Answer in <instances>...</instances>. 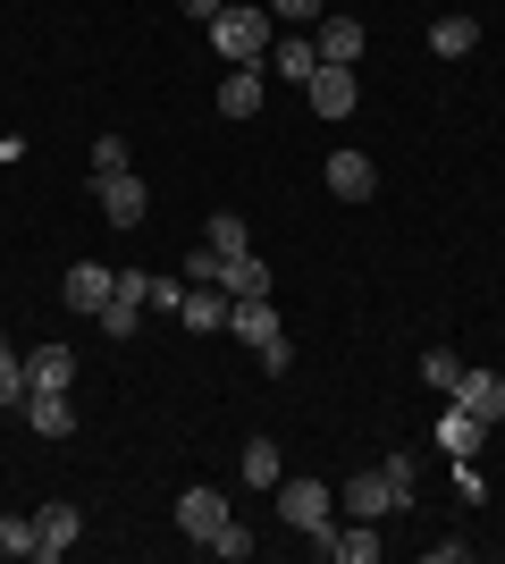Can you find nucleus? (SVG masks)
Wrapping results in <instances>:
<instances>
[{
  "mask_svg": "<svg viewBox=\"0 0 505 564\" xmlns=\"http://www.w3.org/2000/svg\"><path fill=\"white\" fill-rule=\"evenodd\" d=\"M371 186H380V169L362 161V152H329V194L337 203H371Z\"/></svg>",
  "mask_w": 505,
  "mask_h": 564,
  "instance_id": "nucleus-12",
  "label": "nucleus"
},
{
  "mask_svg": "<svg viewBox=\"0 0 505 564\" xmlns=\"http://www.w3.org/2000/svg\"><path fill=\"white\" fill-rule=\"evenodd\" d=\"M228 522H237V514H228V497H219V489H186V497H177V531H186L194 547H211Z\"/></svg>",
  "mask_w": 505,
  "mask_h": 564,
  "instance_id": "nucleus-6",
  "label": "nucleus"
},
{
  "mask_svg": "<svg viewBox=\"0 0 505 564\" xmlns=\"http://www.w3.org/2000/svg\"><path fill=\"white\" fill-rule=\"evenodd\" d=\"M135 312H144V304H127V295H110V304H101L94 321H101V337H135Z\"/></svg>",
  "mask_w": 505,
  "mask_h": 564,
  "instance_id": "nucleus-27",
  "label": "nucleus"
},
{
  "mask_svg": "<svg viewBox=\"0 0 505 564\" xmlns=\"http://www.w3.org/2000/svg\"><path fill=\"white\" fill-rule=\"evenodd\" d=\"M202 245H211L219 261H237V253H253V236H244V219H237V212H219L211 228H202Z\"/></svg>",
  "mask_w": 505,
  "mask_h": 564,
  "instance_id": "nucleus-22",
  "label": "nucleus"
},
{
  "mask_svg": "<svg viewBox=\"0 0 505 564\" xmlns=\"http://www.w3.org/2000/svg\"><path fill=\"white\" fill-rule=\"evenodd\" d=\"M320 556H337V564H380V522H345V531H329Z\"/></svg>",
  "mask_w": 505,
  "mask_h": 564,
  "instance_id": "nucleus-16",
  "label": "nucleus"
},
{
  "mask_svg": "<svg viewBox=\"0 0 505 564\" xmlns=\"http://www.w3.org/2000/svg\"><path fill=\"white\" fill-rule=\"evenodd\" d=\"M94 203H101V219H110V228H144V212H152V194H144V177H135V169L94 177Z\"/></svg>",
  "mask_w": 505,
  "mask_h": 564,
  "instance_id": "nucleus-5",
  "label": "nucleus"
},
{
  "mask_svg": "<svg viewBox=\"0 0 505 564\" xmlns=\"http://www.w3.org/2000/svg\"><path fill=\"white\" fill-rule=\"evenodd\" d=\"M76 531H85V514H76V506H68V497H51V506H43V514H34V556H68V547H76Z\"/></svg>",
  "mask_w": 505,
  "mask_h": 564,
  "instance_id": "nucleus-8",
  "label": "nucleus"
},
{
  "mask_svg": "<svg viewBox=\"0 0 505 564\" xmlns=\"http://www.w3.org/2000/svg\"><path fill=\"white\" fill-rule=\"evenodd\" d=\"M362 43H371V34H362V18H320V59H329V68H354L362 59Z\"/></svg>",
  "mask_w": 505,
  "mask_h": 564,
  "instance_id": "nucleus-13",
  "label": "nucleus"
},
{
  "mask_svg": "<svg viewBox=\"0 0 505 564\" xmlns=\"http://www.w3.org/2000/svg\"><path fill=\"white\" fill-rule=\"evenodd\" d=\"M211 556H253V531H244V522H228V531L211 540Z\"/></svg>",
  "mask_w": 505,
  "mask_h": 564,
  "instance_id": "nucleus-29",
  "label": "nucleus"
},
{
  "mask_svg": "<svg viewBox=\"0 0 505 564\" xmlns=\"http://www.w3.org/2000/svg\"><path fill=\"white\" fill-rule=\"evenodd\" d=\"M219 110H228V118L262 110V68H228V76H219Z\"/></svg>",
  "mask_w": 505,
  "mask_h": 564,
  "instance_id": "nucleus-18",
  "label": "nucleus"
},
{
  "mask_svg": "<svg viewBox=\"0 0 505 564\" xmlns=\"http://www.w3.org/2000/svg\"><path fill=\"white\" fill-rule=\"evenodd\" d=\"M34 388H25V354H9L0 346V404H25Z\"/></svg>",
  "mask_w": 505,
  "mask_h": 564,
  "instance_id": "nucleus-25",
  "label": "nucleus"
},
{
  "mask_svg": "<svg viewBox=\"0 0 505 564\" xmlns=\"http://www.w3.org/2000/svg\"><path fill=\"white\" fill-rule=\"evenodd\" d=\"M244 480H253V489H278V480H287V471H278V447H270V438H253V447H244Z\"/></svg>",
  "mask_w": 505,
  "mask_h": 564,
  "instance_id": "nucleus-23",
  "label": "nucleus"
},
{
  "mask_svg": "<svg viewBox=\"0 0 505 564\" xmlns=\"http://www.w3.org/2000/svg\"><path fill=\"white\" fill-rule=\"evenodd\" d=\"M304 94H312V110H320V118H354L362 85H354V68H329V59H320V68H312V85H304Z\"/></svg>",
  "mask_w": 505,
  "mask_h": 564,
  "instance_id": "nucleus-9",
  "label": "nucleus"
},
{
  "mask_svg": "<svg viewBox=\"0 0 505 564\" xmlns=\"http://www.w3.org/2000/svg\"><path fill=\"white\" fill-rule=\"evenodd\" d=\"M481 438H488V422H472L463 404H447V413H438V447L455 455V464H472V455H481Z\"/></svg>",
  "mask_w": 505,
  "mask_h": 564,
  "instance_id": "nucleus-15",
  "label": "nucleus"
},
{
  "mask_svg": "<svg viewBox=\"0 0 505 564\" xmlns=\"http://www.w3.org/2000/svg\"><path fill=\"white\" fill-rule=\"evenodd\" d=\"M186 304V279H152V312H177Z\"/></svg>",
  "mask_w": 505,
  "mask_h": 564,
  "instance_id": "nucleus-31",
  "label": "nucleus"
},
{
  "mask_svg": "<svg viewBox=\"0 0 505 564\" xmlns=\"http://www.w3.org/2000/svg\"><path fill=\"white\" fill-rule=\"evenodd\" d=\"M219 279V253H211V245H202V253H186V286H211Z\"/></svg>",
  "mask_w": 505,
  "mask_h": 564,
  "instance_id": "nucleus-30",
  "label": "nucleus"
},
{
  "mask_svg": "<svg viewBox=\"0 0 505 564\" xmlns=\"http://www.w3.org/2000/svg\"><path fill=\"white\" fill-rule=\"evenodd\" d=\"M25 422L43 430V438H68V430H76V404H68V388H34V397H25Z\"/></svg>",
  "mask_w": 505,
  "mask_h": 564,
  "instance_id": "nucleus-14",
  "label": "nucleus"
},
{
  "mask_svg": "<svg viewBox=\"0 0 505 564\" xmlns=\"http://www.w3.org/2000/svg\"><path fill=\"white\" fill-rule=\"evenodd\" d=\"M278 522L329 540V531H337V489H329V480H278Z\"/></svg>",
  "mask_w": 505,
  "mask_h": 564,
  "instance_id": "nucleus-4",
  "label": "nucleus"
},
{
  "mask_svg": "<svg viewBox=\"0 0 505 564\" xmlns=\"http://www.w3.org/2000/svg\"><path fill=\"white\" fill-rule=\"evenodd\" d=\"M0 556H34V514H0Z\"/></svg>",
  "mask_w": 505,
  "mask_h": 564,
  "instance_id": "nucleus-24",
  "label": "nucleus"
},
{
  "mask_svg": "<svg viewBox=\"0 0 505 564\" xmlns=\"http://www.w3.org/2000/svg\"><path fill=\"white\" fill-rule=\"evenodd\" d=\"M25 388H76V346L68 337H43L25 354Z\"/></svg>",
  "mask_w": 505,
  "mask_h": 564,
  "instance_id": "nucleus-10",
  "label": "nucleus"
},
{
  "mask_svg": "<svg viewBox=\"0 0 505 564\" xmlns=\"http://www.w3.org/2000/svg\"><path fill=\"white\" fill-rule=\"evenodd\" d=\"M421 379H430V388H447V397H455L463 362H455V354H447V346H430V354H421Z\"/></svg>",
  "mask_w": 505,
  "mask_h": 564,
  "instance_id": "nucleus-26",
  "label": "nucleus"
},
{
  "mask_svg": "<svg viewBox=\"0 0 505 564\" xmlns=\"http://www.w3.org/2000/svg\"><path fill=\"white\" fill-rule=\"evenodd\" d=\"M110 169H127V135H94V177H110Z\"/></svg>",
  "mask_w": 505,
  "mask_h": 564,
  "instance_id": "nucleus-28",
  "label": "nucleus"
},
{
  "mask_svg": "<svg viewBox=\"0 0 505 564\" xmlns=\"http://www.w3.org/2000/svg\"><path fill=\"white\" fill-rule=\"evenodd\" d=\"M110 286H119V270H101V261H76L68 279H59V304H68V312H85V321H94V312L110 304Z\"/></svg>",
  "mask_w": 505,
  "mask_h": 564,
  "instance_id": "nucleus-7",
  "label": "nucleus"
},
{
  "mask_svg": "<svg viewBox=\"0 0 505 564\" xmlns=\"http://www.w3.org/2000/svg\"><path fill=\"white\" fill-rule=\"evenodd\" d=\"M430 51H438V59H472V51H481V18H438Z\"/></svg>",
  "mask_w": 505,
  "mask_h": 564,
  "instance_id": "nucleus-19",
  "label": "nucleus"
},
{
  "mask_svg": "<svg viewBox=\"0 0 505 564\" xmlns=\"http://www.w3.org/2000/svg\"><path fill=\"white\" fill-rule=\"evenodd\" d=\"M270 68L287 76V85H312V68H320V51L304 43V34H287V43H270Z\"/></svg>",
  "mask_w": 505,
  "mask_h": 564,
  "instance_id": "nucleus-20",
  "label": "nucleus"
},
{
  "mask_svg": "<svg viewBox=\"0 0 505 564\" xmlns=\"http://www.w3.org/2000/svg\"><path fill=\"white\" fill-rule=\"evenodd\" d=\"M177 9H186V18H194V25H211V18H219V9H228V0H177Z\"/></svg>",
  "mask_w": 505,
  "mask_h": 564,
  "instance_id": "nucleus-32",
  "label": "nucleus"
},
{
  "mask_svg": "<svg viewBox=\"0 0 505 564\" xmlns=\"http://www.w3.org/2000/svg\"><path fill=\"white\" fill-rule=\"evenodd\" d=\"M337 506H345V514H354V522L405 514V506H413V464H405V455H387L380 471H354V480L337 489Z\"/></svg>",
  "mask_w": 505,
  "mask_h": 564,
  "instance_id": "nucleus-1",
  "label": "nucleus"
},
{
  "mask_svg": "<svg viewBox=\"0 0 505 564\" xmlns=\"http://www.w3.org/2000/svg\"><path fill=\"white\" fill-rule=\"evenodd\" d=\"M211 286H228V295H270V270H262V253H237V261H219Z\"/></svg>",
  "mask_w": 505,
  "mask_h": 564,
  "instance_id": "nucleus-21",
  "label": "nucleus"
},
{
  "mask_svg": "<svg viewBox=\"0 0 505 564\" xmlns=\"http://www.w3.org/2000/svg\"><path fill=\"white\" fill-rule=\"evenodd\" d=\"M228 304H237L228 286H186V304H177V321H186V329H228Z\"/></svg>",
  "mask_w": 505,
  "mask_h": 564,
  "instance_id": "nucleus-17",
  "label": "nucleus"
},
{
  "mask_svg": "<svg viewBox=\"0 0 505 564\" xmlns=\"http://www.w3.org/2000/svg\"><path fill=\"white\" fill-rule=\"evenodd\" d=\"M211 51L228 59V68H262L270 59V9L262 0H228L211 18Z\"/></svg>",
  "mask_w": 505,
  "mask_h": 564,
  "instance_id": "nucleus-2",
  "label": "nucleus"
},
{
  "mask_svg": "<svg viewBox=\"0 0 505 564\" xmlns=\"http://www.w3.org/2000/svg\"><path fill=\"white\" fill-rule=\"evenodd\" d=\"M455 404L472 413V422H505V379L497 371H463L455 379Z\"/></svg>",
  "mask_w": 505,
  "mask_h": 564,
  "instance_id": "nucleus-11",
  "label": "nucleus"
},
{
  "mask_svg": "<svg viewBox=\"0 0 505 564\" xmlns=\"http://www.w3.org/2000/svg\"><path fill=\"white\" fill-rule=\"evenodd\" d=\"M228 329H237L244 346L262 354V371H270V379H287L295 346H287V329H278V312H270V295H237V304H228Z\"/></svg>",
  "mask_w": 505,
  "mask_h": 564,
  "instance_id": "nucleus-3",
  "label": "nucleus"
}]
</instances>
